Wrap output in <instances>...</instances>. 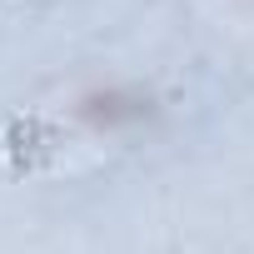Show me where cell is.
I'll return each mask as SVG.
<instances>
[]
</instances>
